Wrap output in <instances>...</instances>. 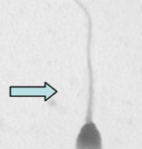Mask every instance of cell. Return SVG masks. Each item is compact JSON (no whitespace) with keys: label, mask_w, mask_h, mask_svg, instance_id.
Instances as JSON below:
<instances>
[{"label":"cell","mask_w":142,"mask_h":149,"mask_svg":"<svg viewBox=\"0 0 142 149\" xmlns=\"http://www.w3.org/2000/svg\"><path fill=\"white\" fill-rule=\"evenodd\" d=\"M75 149H103L101 133L92 120L86 121L81 127L75 142Z\"/></svg>","instance_id":"6da1fadb"}]
</instances>
